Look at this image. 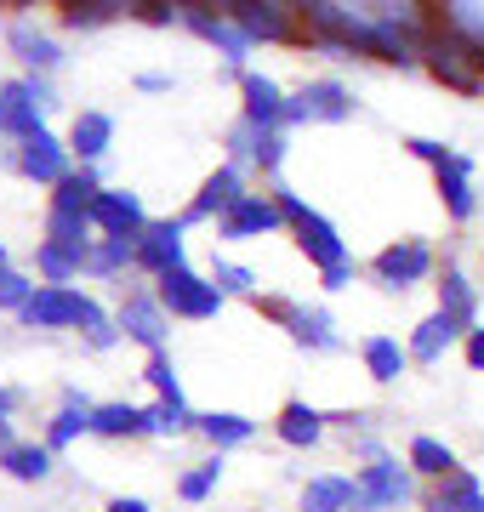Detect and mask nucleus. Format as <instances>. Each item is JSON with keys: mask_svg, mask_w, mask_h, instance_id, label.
<instances>
[{"mask_svg": "<svg viewBox=\"0 0 484 512\" xmlns=\"http://www.w3.org/2000/svg\"><path fill=\"white\" fill-rule=\"evenodd\" d=\"M18 171L29 177V183H40V188H57L69 171H75L69 137H57V131H35V137H23V143H18Z\"/></svg>", "mask_w": 484, "mask_h": 512, "instance_id": "nucleus-11", "label": "nucleus"}, {"mask_svg": "<svg viewBox=\"0 0 484 512\" xmlns=\"http://www.w3.org/2000/svg\"><path fill=\"white\" fill-rule=\"evenodd\" d=\"M245 194H251L245 171L223 160V165H217V171H211V177L200 183V194H194V200L183 205V228H194V222H223L228 211H234V205L245 200Z\"/></svg>", "mask_w": 484, "mask_h": 512, "instance_id": "nucleus-10", "label": "nucleus"}, {"mask_svg": "<svg viewBox=\"0 0 484 512\" xmlns=\"http://www.w3.org/2000/svg\"><path fill=\"white\" fill-rule=\"evenodd\" d=\"M422 63L433 69L439 86H450V92H462V97H484V52L467 35H456L445 18H433L428 46H422Z\"/></svg>", "mask_w": 484, "mask_h": 512, "instance_id": "nucleus-1", "label": "nucleus"}, {"mask_svg": "<svg viewBox=\"0 0 484 512\" xmlns=\"http://www.w3.org/2000/svg\"><path fill=\"white\" fill-rule=\"evenodd\" d=\"M23 404V393L18 387H0V421H12V410Z\"/></svg>", "mask_w": 484, "mask_h": 512, "instance_id": "nucleus-51", "label": "nucleus"}, {"mask_svg": "<svg viewBox=\"0 0 484 512\" xmlns=\"http://www.w3.org/2000/svg\"><path fill=\"white\" fill-rule=\"evenodd\" d=\"M92 222H97V239H143L149 234V211L131 188H103L92 205Z\"/></svg>", "mask_w": 484, "mask_h": 512, "instance_id": "nucleus-12", "label": "nucleus"}, {"mask_svg": "<svg viewBox=\"0 0 484 512\" xmlns=\"http://www.w3.org/2000/svg\"><path fill=\"white\" fill-rule=\"evenodd\" d=\"M354 490H359V484L348 473H319V478L302 484L297 507L302 512H348V507H354Z\"/></svg>", "mask_w": 484, "mask_h": 512, "instance_id": "nucleus-31", "label": "nucleus"}, {"mask_svg": "<svg viewBox=\"0 0 484 512\" xmlns=\"http://www.w3.org/2000/svg\"><path fill=\"white\" fill-rule=\"evenodd\" d=\"M405 467H410L416 478H428V484H439V478H450V473H462L456 450H450L445 439H433V433H416V439H410Z\"/></svg>", "mask_w": 484, "mask_h": 512, "instance_id": "nucleus-28", "label": "nucleus"}, {"mask_svg": "<svg viewBox=\"0 0 484 512\" xmlns=\"http://www.w3.org/2000/svg\"><path fill=\"white\" fill-rule=\"evenodd\" d=\"M217 484H223V456L211 450L205 461H194V467L177 478V495H183V501H205V495H217Z\"/></svg>", "mask_w": 484, "mask_h": 512, "instance_id": "nucleus-39", "label": "nucleus"}, {"mask_svg": "<svg viewBox=\"0 0 484 512\" xmlns=\"http://www.w3.org/2000/svg\"><path fill=\"white\" fill-rule=\"evenodd\" d=\"M336 120H354V92L336 74L302 80L297 92L285 97V131L291 126H336Z\"/></svg>", "mask_w": 484, "mask_h": 512, "instance_id": "nucleus-4", "label": "nucleus"}, {"mask_svg": "<svg viewBox=\"0 0 484 512\" xmlns=\"http://www.w3.org/2000/svg\"><path fill=\"white\" fill-rule=\"evenodd\" d=\"M280 228H285V217H280V205H274V194H245L217 222V239H262V234H280Z\"/></svg>", "mask_w": 484, "mask_h": 512, "instance_id": "nucleus-17", "label": "nucleus"}, {"mask_svg": "<svg viewBox=\"0 0 484 512\" xmlns=\"http://www.w3.org/2000/svg\"><path fill=\"white\" fill-rule=\"evenodd\" d=\"M359 359H365V376L382 382V387L399 382V376L410 370V348L399 342V336H365V342H359Z\"/></svg>", "mask_w": 484, "mask_h": 512, "instance_id": "nucleus-27", "label": "nucleus"}, {"mask_svg": "<svg viewBox=\"0 0 484 512\" xmlns=\"http://www.w3.org/2000/svg\"><path fill=\"white\" fill-rule=\"evenodd\" d=\"M433 177H439V200H445L450 217L473 222V211H479V194H473V160H467V154H450Z\"/></svg>", "mask_w": 484, "mask_h": 512, "instance_id": "nucleus-22", "label": "nucleus"}, {"mask_svg": "<svg viewBox=\"0 0 484 512\" xmlns=\"http://www.w3.org/2000/svg\"><path fill=\"white\" fill-rule=\"evenodd\" d=\"M211 285H217L223 296H245V302H257V274L240 268V262H228V256L211 262Z\"/></svg>", "mask_w": 484, "mask_h": 512, "instance_id": "nucleus-40", "label": "nucleus"}, {"mask_svg": "<svg viewBox=\"0 0 484 512\" xmlns=\"http://www.w3.org/2000/svg\"><path fill=\"white\" fill-rule=\"evenodd\" d=\"M52 450L46 444H35V439H18L6 456H0V473L6 478H18V484H40V478H52Z\"/></svg>", "mask_w": 484, "mask_h": 512, "instance_id": "nucleus-33", "label": "nucleus"}, {"mask_svg": "<svg viewBox=\"0 0 484 512\" xmlns=\"http://www.w3.org/2000/svg\"><path fill=\"white\" fill-rule=\"evenodd\" d=\"M183 29H194L200 40H211V46H217V52H223L228 63H234V69L245 74L251 40H245L240 29H234V23H228V12H223V6H200V0H188V6H183Z\"/></svg>", "mask_w": 484, "mask_h": 512, "instance_id": "nucleus-14", "label": "nucleus"}, {"mask_svg": "<svg viewBox=\"0 0 484 512\" xmlns=\"http://www.w3.org/2000/svg\"><path fill=\"white\" fill-rule=\"evenodd\" d=\"M120 12H131V0H69L63 6V29H103Z\"/></svg>", "mask_w": 484, "mask_h": 512, "instance_id": "nucleus-37", "label": "nucleus"}, {"mask_svg": "<svg viewBox=\"0 0 484 512\" xmlns=\"http://www.w3.org/2000/svg\"><path fill=\"white\" fill-rule=\"evenodd\" d=\"M35 268H40L46 285H75V279L86 274V256L63 251V245H52V239H40V245H35Z\"/></svg>", "mask_w": 484, "mask_h": 512, "instance_id": "nucleus-35", "label": "nucleus"}, {"mask_svg": "<svg viewBox=\"0 0 484 512\" xmlns=\"http://www.w3.org/2000/svg\"><path fill=\"white\" fill-rule=\"evenodd\" d=\"M46 239H52V245H63V251L92 256L97 222H92V217H75V211H46Z\"/></svg>", "mask_w": 484, "mask_h": 512, "instance_id": "nucleus-34", "label": "nucleus"}, {"mask_svg": "<svg viewBox=\"0 0 484 512\" xmlns=\"http://www.w3.org/2000/svg\"><path fill=\"white\" fill-rule=\"evenodd\" d=\"M109 143H114V114L80 109L75 120H69V154H75L80 165H97L109 154Z\"/></svg>", "mask_w": 484, "mask_h": 512, "instance_id": "nucleus-24", "label": "nucleus"}, {"mask_svg": "<svg viewBox=\"0 0 484 512\" xmlns=\"http://www.w3.org/2000/svg\"><path fill=\"white\" fill-rule=\"evenodd\" d=\"M371 274L382 291H410V285H422L433 274V251L428 239H393L382 251L371 256Z\"/></svg>", "mask_w": 484, "mask_h": 512, "instance_id": "nucleus-9", "label": "nucleus"}, {"mask_svg": "<svg viewBox=\"0 0 484 512\" xmlns=\"http://www.w3.org/2000/svg\"><path fill=\"white\" fill-rule=\"evenodd\" d=\"M92 433L97 439H143L149 433V410L143 404H126V399H109L92 410Z\"/></svg>", "mask_w": 484, "mask_h": 512, "instance_id": "nucleus-29", "label": "nucleus"}, {"mask_svg": "<svg viewBox=\"0 0 484 512\" xmlns=\"http://www.w3.org/2000/svg\"><path fill=\"white\" fill-rule=\"evenodd\" d=\"M228 12V23L240 29L251 46H280V40H297V6H285V0H228L223 6Z\"/></svg>", "mask_w": 484, "mask_h": 512, "instance_id": "nucleus-7", "label": "nucleus"}, {"mask_svg": "<svg viewBox=\"0 0 484 512\" xmlns=\"http://www.w3.org/2000/svg\"><path fill=\"white\" fill-rule=\"evenodd\" d=\"M268 194H274V205H280L285 228L297 234V251L308 256V262H314L319 274H325V268H336V262H348V239L336 234V222H331V217H319V211H314L308 200H302L297 188L274 183Z\"/></svg>", "mask_w": 484, "mask_h": 512, "instance_id": "nucleus-2", "label": "nucleus"}, {"mask_svg": "<svg viewBox=\"0 0 484 512\" xmlns=\"http://www.w3.org/2000/svg\"><path fill=\"white\" fill-rule=\"evenodd\" d=\"M274 433H280V444H291V450H314V444L325 439V416H319L308 399H291V404H280Z\"/></svg>", "mask_w": 484, "mask_h": 512, "instance_id": "nucleus-26", "label": "nucleus"}, {"mask_svg": "<svg viewBox=\"0 0 484 512\" xmlns=\"http://www.w3.org/2000/svg\"><path fill=\"white\" fill-rule=\"evenodd\" d=\"M479 512H484V507H479Z\"/></svg>", "mask_w": 484, "mask_h": 512, "instance_id": "nucleus-53", "label": "nucleus"}, {"mask_svg": "<svg viewBox=\"0 0 484 512\" xmlns=\"http://www.w3.org/2000/svg\"><path fill=\"white\" fill-rule=\"evenodd\" d=\"M439 313H450L462 330H479V285L456 262H445V274H439Z\"/></svg>", "mask_w": 484, "mask_h": 512, "instance_id": "nucleus-25", "label": "nucleus"}, {"mask_svg": "<svg viewBox=\"0 0 484 512\" xmlns=\"http://www.w3.org/2000/svg\"><path fill=\"white\" fill-rule=\"evenodd\" d=\"M131 12L143 23H183V6H171V0H131Z\"/></svg>", "mask_w": 484, "mask_h": 512, "instance_id": "nucleus-45", "label": "nucleus"}, {"mask_svg": "<svg viewBox=\"0 0 484 512\" xmlns=\"http://www.w3.org/2000/svg\"><path fill=\"white\" fill-rule=\"evenodd\" d=\"M154 296L171 319H217L228 296L211 285V274H194V268H177V274L154 279Z\"/></svg>", "mask_w": 484, "mask_h": 512, "instance_id": "nucleus-6", "label": "nucleus"}, {"mask_svg": "<svg viewBox=\"0 0 484 512\" xmlns=\"http://www.w3.org/2000/svg\"><path fill=\"white\" fill-rule=\"evenodd\" d=\"M405 148L416 154V160H428L433 171H439V165H445L450 154H456V148H450V143H439V137H405Z\"/></svg>", "mask_w": 484, "mask_h": 512, "instance_id": "nucleus-44", "label": "nucleus"}, {"mask_svg": "<svg viewBox=\"0 0 484 512\" xmlns=\"http://www.w3.org/2000/svg\"><path fill=\"white\" fill-rule=\"evenodd\" d=\"M18 319L29 330H80V336H86V330L103 325L109 313H103V302H97V296L80 291V285H40L35 302H29Z\"/></svg>", "mask_w": 484, "mask_h": 512, "instance_id": "nucleus-3", "label": "nucleus"}, {"mask_svg": "<svg viewBox=\"0 0 484 512\" xmlns=\"http://www.w3.org/2000/svg\"><path fill=\"white\" fill-rule=\"evenodd\" d=\"M359 495L371 501L376 512H393L405 507L410 495H416V473L410 467H399V461H371V467H359Z\"/></svg>", "mask_w": 484, "mask_h": 512, "instance_id": "nucleus-16", "label": "nucleus"}, {"mask_svg": "<svg viewBox=\"0 0 484 512\" xmlns=\"http://www.w3.org/2000/svg\"><path fill=\"white\" fill-rule=\"evenodd\" d=\"M479 507H484V484L473 467L428 484V495H422V512H479Z\"/></svg>", "mask_w": 484, "mask_h": 512, "instance_id": "nucleus-23", "label": "nucleus"}, {"mask_svg": "<svg viewBox=\"0 0 484 512\" xmlns=\"http://www.w3.org/2000/svg\"><path fill=\"white\" fill-rule=\"evenodd\" d=\"M97 194H103V183H97V165H75V171L52 188V205H46V211H75V217H92Z\"/></svg>", "mask_w": 484, "mask_h": 512, "instance_id": "nucleus-32", "label": "nucleus"}, {"mask_svg": "<svg viewBox=\"0 0 484 512\" xmlns=\"http://www.w3.org/2000/svg\"><path fill=\"white\" fill-rule=\"evenodd\" d=\"M103 512H154V507L143 501V495H114V501H109Z\"/></svg>", "mask_w": 484, "mask_h": 512, "instance_id": "nucleus-49", "label": "nucleus"}, {"mask_svg": "<svg viewBox=\"0 0 484 512\" xmlns=\"http://www.w3.org/2000/svg\"><path fill=\"white\" fill-rule=\"evenodd\" d=\"M262 171V177H274L285 165V131H262V143H257V160H251Z\"/></svg>", "mask_w": 484, "mask_h": 512, "instance_id": "nucleus-43", "label": "nucleus"}, {"mask_svg": "<svg viewBox=\"0 0 484 512\" xmlns=\"http://www.w3.org/2000/svg\"><path fill=\"white\" fill-rule=\"evenodd\" d=\"M194 427H200V416L188 410V399L183 404H171V399L149 404V433L154 439H183V433H194Z\"/></svg>", "mask_w": 484, "mask_h": 512, "instance_id": "nucleus-38", "label": "nucleus"}, {"mask_svg": "<svg viewBox=\"0 0 484 512\" xmlns=\"http://www.w3.org/2000/svg\"><path fill=\"white\" fill-rule=\"evenodd\" d=\"M12 444H18V433H12V421H0V456H6Z\"/></svg>", "mask_w": 484, "mask_h": 512, "instance_id": "nucleus-52", "label": "nucleus"}, {"mask_svg": "<svg viewBox=\"0 0 484 512\" xmlns=\"http://www.w3.org/2000/svg\"><path fill=\"white\" fill-rule=\"evenodd\" d=\"M35 279L18 274V268H0V313H23L29 302H35Z\"/></svg>", "mask_w": 484, "mask_h": 512, "instance_id": "nucleus-42", "label": "nucleus"}, {"mask_svg": "<svg viewBox=\"0 0 484 512\" xmlns=\"http://www.w3.org/2000/svg\"><path fill=\"white\" fill-rule=\"evenodd\" d=\"M92 410H97V404L86 399L80 387H63V404L52 410V421H46V439H40V444H46L52 456H57V450H69L80 433H92Z\"/></svg>", "mask_w": 484, "mask_h": 512, "instance_id": "nucleus-20", "label": "nucleus"}, {"mask_svg": "<svg viewBox=\"0 0 484 512\" xmlns=\"http://www.w3.org/2000/svg\"><path fill=\"white\" fill-rule=\"evenodd\" d=\"M40 120H46V109H40V97H35V86H29V74H23V80H6V86H0V131L23 143V137L46 131Z\"/></svg>", "mask_w": 484, "mask_h": 512, "instance_id": "nucleus-18", "label": "nucleus"}, {"mask_svg": "<svg viewBox=\"0 0 484 512\" xmlns=\"http://www.w3.org/2000/svg\"><path fill=\"white\" fill-rule=\"evenodd\" d=\"M456 342H467V330L456 325V319H450V313H439L433 308L428 319H422V325L410 330V365H439V359H445L450 348H456Z\"/></svg>", "mask_w": 484, "mask_h": 512, "instance_id": "nucleus-19", "label": "nucleus"}, {"mask_svg": "<svg viewBox=\"0 0 484 512\" xmlns=\"http://www.w3.org/2000/svg\"><path fill=\"white\" fill-rule=\"evenodd\" d=\"M126 268H137V239H97L92 256H86V274L92 279H114Z\"/></svg>", "mask_w": 484, "mask_h": 512, "instance_id": "nucleus-36", "label": "nucleus"}, {"mask_svg": "<svg viewBox=\"0 0 484 512\" xmlns=\"http://www.w3.org/2000/svg\"><path fill=\"white\" fill-rule=\"evenodd\" d=\"M183 217H154L149 222V234L137 239V268H143V274H154V279H166V274H177V268H188L183 262Z\"/></svg>", "mask_w": 484, "mask_h": 512, "instance_id": "nucleus-13", "label": "nucleus"}, {"mask_svg": "<svg viewBox=\"0 0 484 512\" xmlns=\"http://www.w3.org/2000/svg\"><path fill=\"white\" fill-rule=\"evenodd\" d=\"M240 97H245L240 120H251V126H262V131H285V97H291V92H285L274 74L245 69L240 74Z\"/></svg>", "mask_w": 484, "mask_h": 512, "instance_id": "nucleus-15", "label": "nucleus"}, {"mask_svg": "<svg viewBox=\"0 0 484 512\" xmlns=\"http://www.w3.org/2000/svg\"><path fill=\"white\" fill-rule=\"evenodd\" d=\"M194 433H205V444H211V450L223 456V450H240V444L257 439V421L240 416V410H205Z\"/></svg>", "mask_w": 484, "mask_h": 512, "instance_id": "nucleus-30", "label": "nucleus"}, {"mask_svg": "<svg viewBox=\"0 0 484 512\" xmlns=\"http://www.w3.org/2000/svg\"><path fill=\"white\" fill-rule=\"evenodd\" d=\"M143 382H149L160 399L183 404V382H177V365H171V353H149V365H143Z\"/></svg>", "mask_w": 484, "mask_h": 512, "instance_id": "nucleus-41", "label": "nucleus"}, {"mask_svg": "<svg viewBox=\"0 0 484 512\" xmlns=\"http://www.w3.org/2000/svg\"><path fill=\"white\" fill-rule=\"evenodd\" d=\"M114 325H120L126 342H137V348H149V353H166V342H171V313L160 308L154 291H126L120 296Z\"/></svg>", "mask_w": 484, "mask_h": 512, "instance_id": "nucleus-8", "label": "nucleus"}, {"mask_svg": "<svg viewBox=\"0 0 484 512\" xmlns=\"http://www.w3.org/2000/svg\"><path fill=\"white\" fill-rule=\"evenodd\" d=\"M6 46L29 63V74H52L57 63H63V46H57L40 23H29V18H12L6 23Z\"/></svg>", "mask_w": 484, "mask_h": 512, "instance_id": "nucleus-21", "label": "nucleus"}, {"mask_svg": "<svg viewBox=\"0 0 484 512\" xmlns=\"http://www.w3.org/2000/svg\"><path fill=\"white\" fill-rule=\"evenodd\" d=\"M354 279H359V262L348 256V262H336V268H325V274H319V285H325V291H348Z\"/></svg>", "mask_w": 484, "mask_h": 512, "instance_id": "nucleus-47", "label": "nucleus"}, {"mask_svg": "<svg viewBox=\"0 0 484 512\" xmlns=\"http://www.w3.org/2000/svg\"><path fill=\"white\" fill-rule=\"evenodd\" d=\"M137 92H171V74H137Z\"/></svg>", "mask_w": 484, "mask_h": 512, "instance_id": "nucleus-50", "label": "nucleus"}, {"mask_svg": "<svg viewBox=\"0 0 484 512\" xmlns=\"http://www.w3.org/2000/svg\"><path fill=\"white\" fill-rule=\"evenodd\" d=\"M80 342H86L92 353H109L114 342H126V336H120V325H114V313H109V319H103V325H92L86 336H80Z\"/></svg>", "mask_w": 484, "mask_h": 512, "instance_id": "nucleus-46", "label": "nucleus"}, {"mask_svg": "<svg viewBox=\"0 0 484 512\" xmlns=\"http://www.w3.org/2000/svg\"><path fill=\"white\" fill-rule=\"evenodd\" d=\"M462 353H467V370H484V325H479V330H467Z\"/></svg>", "mask_w": 484, "mask_h": 512, "instance_id": "nucleus-48", "label": "nucleus"}, {"mask_svg": "<svg viewBox=\"0 0 484 512\" xmlns=\"http://www.w3.org/2000/svg\"><path fill=\"white\" fill-rule=\"evenodd\" d=\"M251 308L268 313L274 325L291 330V342H297V348H314V353H336V348H342L336 319H331L325 308H308V302H291V296H257Z\"/></svg>", "mask_w": 484, "mask_h": 512, "instance_id": "nucleus-5", "label": "nucleus"}]
</instances>
